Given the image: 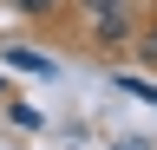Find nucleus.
Instances as JSON below:
<instances>
[{
	"mask_svg": "<svg viewBox=\"0 0 157 150\" xmlns=\"http://www.w3.org/2000/svg\"><path fill=\"white\" fill-rule=\"evenodd\" d=\"M85 7L98 13V26H105V33H118V26H124V20H118V13H124V0H85Z\"/></svg>",
	"mask_w": 157,
	"mask_h": 150,
	"instance_id": "obj_1",
	"label": "nucleus"
},
{
	"mask_svg": "<svg viewBox=\"0 0 157 150\" xmlns=\"http://www.w3.org/2000/svg\"><path fill=\"white\" fill-rule=\"evenodd\" d=\"M118 150H151V144H118Z\"/></svg>",
	"mask_w": 157,
	"mask_h": 150,
	"instance_id": "obj_3",
	"label": "nucleus"
},
{
	"mask_svg": "<svg viewBox=\"0 0 157 150\" xmlns=\"http://www.w3.org/2000/svg\"><path fill=\"white\" fill-rule=\"evenodd\" d=\"M20 7H52V0H20Z\"/></svg>",
	"mask_w": 157,
	"mask_h": 150,
	"instance_id": "obj_2",
	"label": "nucleus"
}]
</instances>
